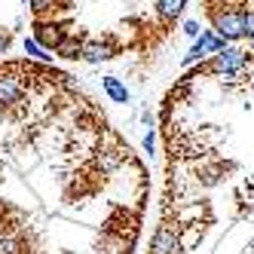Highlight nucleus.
<instances>
[{
	"instance_id": "nucleus-6",
	"label": "nucleus",
	"mask_w": 254,
	"mask_h": 254,
	"mask_svg": "<svg viewBox=\"0 0 254 254\" xmlns=\"http://www.w3.org/2000/svg\"><path fill=\"white\" fill-rule=\"evenodd\" d=\"M150 254H178V233L172 227H159L153 233Z\"/></svg>"
},
{
	"instance_id": "nucleus-10",
	"label": "nucleus",
	"mask_w": 254,
	"mask_h": 254,
	"mask_svg": "<svg viewBox=\"0 0 254 254\" xmlns=\"http://www.w3.org/2000/svg\"><path fill=\"white\" fill-rule=\"evenodd\" d=\"M22 46H25V52H28L31 59H40V62H49V59H52L49 52H46L37 40H34V37H25V43H22Z\"/></svg>"
},
{
	"instance_id": "nucleus-4",
	"label": "nucleus",
	"mask_w": 254,
	"mask_h": 254,
	"mask_svg": "<svg viewBox=\"0 0 254 254\" xmlns=\"http://www.w3.org/2000/svg\"><path fill=\"white\" fill-rule=\"evenodd\" d=\"M117 56V43L111 37H104V40H86L83 49H80V59L86 62H92V64H101V62H111Z\"/></svg>"
},
{
	"instance_id": "nucleus-1",
	"label": "nucleus",
	"mask_w": 254,
	"mask_h": 254,
	"mask_svg": "<svg viewBox=\"0 0 254 254\" xmlns=\"http://www.w3.org/2000/svg\"><path fill=\"white\" fill-rule=\"evenodd\" d=\"M211 22H214V34H217L221 40H227V43L245 37V12L236 9V6L214 9V12H211Z\"/></svg>"
},
{
	"instance_id": "nucleus-8",
	"label": "nucleus",
	"mask_w": 254,
	"mask_h": 254,
	"mask_svg": "<svg viewBox=\"0 0 254 254\" xmlns=\"http://www.w3.org/2000/svg\"><path fill=\"white\" fill-rule=\"evenodd\" d=\"M101 86H104V92H107V98H111L114 104H129V89H126V83H120L117 77H104L101 80Z\"/></svg>"
},
{
	"instance_id": "nucleus-9",
	"label": "nucleus",
	"mask_w": 254,
	"mask_h": 254,
	"mask_svg": "<svg viewBox=\"0 0 254 254\" xmlns=\"http://www.w3.org/2000/svg\"><path fill=\"white\" fill-rule=\"evenodd\" d=\"M187 0H156V15L162 22H175L181 12H184Z\"/></svg>"
},
{
	"instance_id": "nucleus-11",
	"label": "nucleus",
	"mask_w": 254,
	"mask_h": 254,
	"mask_svg": "<svg viewBox=\"0 0 254 254\" xmlns=\"http://www.w3.org/2000/svg\"><path fill=\"white\" fill-rule=\"evenodd\" d=\"M245 37H248V40H254V9H251V12H245Z\"/></svg>"
},
{
	"instance_id": "nucleus-12",
	"label": "nucleus",
	"mask_w": 254,
	"mask_h": 254,
	"mask_svg": "<svg viewBox=\"0 0 254 254\" xmlns=\"http://www.w3.org/2000/svg\"><path fill=\"white\" fill-rule=\"evenodd\" d=\"M199 31H202V28H199V22H193V19H190V22H184V34H187V37H193V40H196V37H199Z\"/></svg>"
},
{
	"instance_id": "nucleus-13",
	"label": "nucleus",
	"mask_w": 254,
	"mask_h": 254,
	"mask_svg": "<svg viewBox=\"0 0 254 254\" xmlns=\"http://www.w3.org/2000/svg\"><path fill=\"white\" fill-rule=\"evenodd\" d=\"M141 144H144V150H147V153H153V147H156V132L150 129L147 135H144V141H141Z\"/></svg>"
},
{
	"instance_id": "nucleus-3",
	"label": "nucleus",
	"mask_w": 254,
	"mask_h": 254,
	"mask_svg": "<svg viewBox=\"0 0 254 254\" xmlns=\"http://www.w3.org/2000/svg\"><path fill=\"white\" fill-rule=\"evenodd\" d=\"M224 46H227V40H221L214 31H199V37L193 40L190 52L184 56V62H181V64L187 67V64H193V62H199V59H205V56H217Z\"/></svg>"
},
{
	"instance_id": "nucleus-2",
	"label": "nucleus",
	"mask_w": 254,
	"mask_h": 254,
	"mask_svg": "<svg viewBox=\"0 0 254 254\" xmlns=\"http://www.w3.org/2000/svg\"><path fill=\"white\" fill-rule=\"evenodd\" d=\"M245 62H248V52L245 49H239V46H224L217 56H211L208 70H211V74H224V77H236L245 67Z\"/></svg>"
},
{
	"instance_id": "nucleus-15",
	"label": "nucleus",
	"mask_w": 254,
	"mask_h": 254,
	"mask_svg": "<svg viewBox=\"0 0 254 254\" xmlns=\"http://www.w3.org/2000/svg\"><path fill=\"white\" fill-rule=\"evenodd\" d=\"M22 3H28V0H22Z\"/></svg>"
},
{
	"instance_id": "nucleus-7",
	"label": "nucleus",
	"mask_w": 254,
	"mask_h": 254,
	"mask_svg": "<svg viewBox=\"0 0 254 254\" xmlns=\"http://www.w3.org/2000/svg\"><path fill=\"white\" fill-rule=\"evenodd\" d=\"M67 40V31L64 28H59V25H43V22H37V43L46 49V46H52L59 52V46Z\"/></svg>"
},
{
	"instance_id": "nucleus-14",
	"label": "nucleus",
	"mask_w": 254,
	"mask_h": 254,
	"mask_svg": "<svg viewBox=\"0 0 254 254\" xmlns=\"http://www.w3.org/2000/svg\"><path fill=\"white\" fill-rule=\"evenodd\" d=\"M6 49H9V34H6V31H0V56H3Z\"/></svg>"
},
{
	"instance_id": "nucleus-5",
	"label": "nucleus",
	"mask_w": 254,
	"mask_h": 254,
	"mask_svg": "<svg viewBox=\"0 0 254 254\" xmlns=\"http://www.w3.org/2000/svg\"><path fill=\"white\" fill-rule=\"evenodd\" d=\"M25 89H22V80L12 77V74H0V107H9L15 101H22Z\"/></svg>"
}]
</instances>
